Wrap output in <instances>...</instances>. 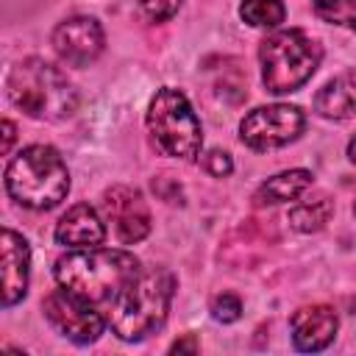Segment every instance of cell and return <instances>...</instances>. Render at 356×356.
<instances>
[{
	"mask_svg": "<svg viewBox=\"0 0 356 356\" xmlns=\"http://www.w3.org/2000/svg\"><path fill=\"white\" fill-rule=\"evenodd\" d=\"M14 136H17V128L11 120H3V156H8L11 145H14Z\"/></svg>",
	"mask_w": 356,
	"mask_h": 356,
	"instance_id": "7402d4cb",
	"label": "cell"
},
{
	"mask_svg": "<svg viewBox=\"0 0 356 356\" xmlns=\"http://www.w3.org/2000/svg\"><path fill=\"white\" fill-rule=\"evenodd\" d=\"M100 206H103V214L111 222V228L122 245L142 242L150 234V209H147L139 189L122 186V184L108 186L103 192Z\"/></svg>",
	"mask_w": 356,
	"mask_h": 356,
	"instance_id": "9c48e42d",
	"label": "cell"
},
{
	"mask_svg": "<svg viewBox=\"0 0 356 356\" xmlns=\"http://www.w3.org/2000/svg\"><path fill=\"white\" fill-rule=\"evenodd\" d=\"M200 164H203V170H206L209 175H214V178H225V175H231V170H234V161H231V156H228L225 150H209V153H203Z\"/></svg>",
	"mask_w": 356,
	"mask_h": 356,
	"instance_id": "44dd1931",
	"label": "cell"
},
{
	"mask_svg": "<svg viewBox=\"0 0 356 356\" xmlns=\"http://www.w3.org/2000/svg\"><path fill=\"white\" fill-rule=\"evenodd\" d=\"M312 8L323 22L356 31V0H314Z\"/></svg>",
	"mask_w": 356,
	"mask_h": 356,
	"instance_id": "ac0fdd59",
	"label": "cell"
},
{
	"mask_svg": "<svg viewBox=\"0 0 356 356\" xmlns=\"http://www.w3.org/2000/svg\"><path fill=\"white\" fill-rule=\"evenodd\" d=\"M139 259L128 250L117 248H72L64 253L53 275L58 286L70 289L72 295L89 300V303H111L136 275H139Z\"/></svg>",
	"mask_w": 356,
	"mask_h": 356,
	"instance_id": "6da1fadb",
	"label": "cell"
},
{
	"mask_svg": "<svg viewBox=\"0 0 356 356\" xmlns=\"http://www.w3.org/2000/svg\"><path fill=\"white\" fill-rule=\"evenodd\" d=\"M303 125H306V117L298 106H289V103L259 106L242 117L239 139L250 150H273L298 139Z\"/></svg>",
	"mask_w": 356,
	"mask_h": 356,
	"instance_id": "52a82bcc",
	"label": "cell"
},
{
	"mask_svg": "<svg viewBox=\"0 0 356 356\" xmlns=\"http://www.w3.org/2000/svg\"><path fill=\"white\" fill-rule=\"evenodd\" d=\"M42 309H44L47 323H50L61 337H67V339L75 342V345H92V342H97L100 334L106 331V317L95 309V303H89V300L72 295V292L64 289V286L53 289V292L44 298Z\"/></svg>",
	"mask_w": 356,
	"mask_h": 356,
	"instance_id": "ba28073f",
	"label": "cell"
},
{
	"mask_svg": "<svg viewBox=\"0 0 356 356\" xmlns=\"http://www.w3.org/2000/svg\"><path fill=\"white\" fill-rule=\"evenodd\" d=\"M314 111L325 120L356 117V72H342V75L331 78L314 95Z\"/></svg>",
	"mask_w": 356,
	"mask_h": 356,
	"instance_id": "5bb4252c",
	"label": "cell"
},
{
	"mask_svg": "<svg viewBox=\"0 0 356 356\" xmlns=\"http://www.w3.org/2000/svg\"><path fill=\"white\" fill-rule=\"evenodd\" d=\"M0 261H3L0 295H3V306L8 309L25 298L28 273H31V248L11 228H3V234H0Z\"/></svg>",
	"mask_w": 356,
	"mask_h": 356,
	"instance_id": "8fae6325",
	"label": "cell"
},
{
	"mask_svg": "<svg viewBox=\"0 0 356 356\" xmlns=\"http://www.w3.org/2000/svg\"><path fill=\"white\" fill-rule=\"evenodd\" d=\"M184 0H139L142 6V14L150 19V22H167L178 8H181Z\"/></svg>",
	"mask_w": 356,
	"mask_h": 356,
	"instance_id": "ffe728a7",
	"label": "cell"
},
{
	"mask_svg": "<svg viewBox=\"0 0 356 356\" xmlns=\"http://www.w3.org/2000/svg\"><path fill=\"white\" fill-rule=\"evenodd\" d=\"M320 58H323V50L306 31H298V28L278 31L267 36L259 47L261 81L273 95L298 92L317 72Z\"/></svg>",
	"mask_w": 356,
	"mask_h": 356,
	"instance_id": "5b68a950",
	"label": "cell"
},
{
	"mask_svg": "<svg viewBox=\"0 0 356 356\" xmlns=\"http://www.w3.org/2000/svg\"><path fill=\"white\" fill-rule=\"evenodd\" d=\"M211 317L220 320V323H234L242 317V303L236 295L231 292H222V295H214L211 298Z\"/></svg>",
	"mask_w": 356,
	"mask_h": 356,
	"instance_id": "d6986e66",
	"label": "cell"
},
{
	"mask_svg": "<svg viewBox=\"0 0 356 356\" xmlns=\"http://www.w3.org/2000/svg\"><path fill=\"white\" fill-rule=\"evenodd\" d=\"M6 192L25 209H56L70 192V170L50 145H28L6 164Z\"/></svg>",
	"mask_w": 356,
	"mask_h": 356,
	"instance_id": "277c9868",
	"label": "cell"
},
{
	"mask_svg": "<svg viewBox=\"0 0 356 356\" xmlns=\"http://www.w3.org/2000/svg\"><path fill=\"white\" fill-rule=\"evenodd\" d=\"M312 172L309 170H284L273 178H267L256 195H253V203L256 206H275V203H286V200H295L300 197L309 186H312Z\"/></svg>",
	"mask_w": 356,
	"mask_h": 356,
	"instance_id": "9a60e30c",
	"label": "cell"
},
{
	"mask_svg": "<svg viewBox=\"0 0 356 356\" xmlns=\"http://www.w3.org/2000/svg\"><path fill=\"white\" fill-rule=\"evenodd\" d=\"M106 47V33L95 17H70L53 31V50L70 67H89Z\"/></svg>",
	"mask_w": 356,
	"mask_h": 356,
	"instance_id": "30bf717a",
	"label": "cell"
},
{
	"mask_svg": "<svg viewBox=\"0 0 356 356\" xmlns=\"http://www.w3.org/2000/svg\"><path fill=\"white\" fill-rule=\"evenodd\" d=\"M348 159H350V161L356 164V136H353V139L348 142Z\"/></svg>",
	"mask_w": 356,
	"mask_h": 356,
	"instance_id": "cb8c5ba5",
	"label": "cell"
},
{
	"mask_svg": "<svg viewBox=\"0 0 356 356\" xmlns=\"http://www.w3.org/2000/svg\"><path fill=\"white\" fill-rule=\"evenodd\" d=\"M8 100L33 120H67L78 108V92L70 78L44 58H22L6 78Z\"/></svg>",
	"mask_w": 356,
	"mask_h": 356,
	"instance_id": "3957f363",
	"label": "cell"
},
{
	"mask_svg": "<svg viewBox=\"0 0 356 356\" xmlns=\"http://www.w3.org/2000/svg\"><path fill=\"white\" fill-rule=\"evenodd\" d=\"M337 328H339V317L325 303L300 306L289 320L292 342L303 353H317V350L328 348L334 342V337H337Z\"/></svg>",
	"mask_w": 356,
	"mask_h": 356,
	"instance_id": "7c38bea8",
	"label": "cell"
},
{
	"mask_svg": "<svg viewBox=\"0 0 356 356\" xmlns=\"http://www.w3.org/2000/svg\"><path fill=\"white\" fill-rule=\"evenodd\" d=\"M147 134L153 145L172 159L189 161L200 153L203 128L184 92L164 86L156 92L147 108Z\"/></svg>",
	"mask_w": 356,
	"mask_h": 356,
	"instance_id": "8992f818",
	"label": "cell"
},
{
	"mask_svg": "<svg viewBox=\"0 0 356 356\" xmlns=\"http://www.w3.org/2000/svg\"><path fill=\"white\" fill-rule=\"evenodd\" d=\"M197 348H200V345H197V339H195V337H192V334H189V337H184V339H178V342H172V345H170V350H172V353H181V350H192V353H195V350H197Z\"/></svg>",
	"mask_w": 356,
	"mask_h": 356,
	"instance_id": "603a6c76",
	"label": "cell"
},
{
	"mask_svg": "<svg viewBox=\"0 0 356 356\" xmlns=\"http://www.w3.org/2000/svg\"><path fill=\"white\" fill-rule=\"evenodd\" d=\"M53 236L64 248H97L106 239V225L89 203H78L61 214Z\"/></svg>",
	"mask_w": 356,
	"mask_h": 356,
	"instance_id": "4fadbf2b",
	"label": "cell"
},
{
	"mask_svg": "<svg viewBox=\"0 0 356 356\" xmlns=\"http://www.w3.org/2000/svg\"><path fill=\"white\" fill-rule=\"evenodd\" d=\"M239 17L253 28H278L286 17L284 0H242Z\"/></svg>",
	"mask_w": 356,
	"mask_h": 356,
	"instance_id": "e0dca14e",
	"label": "cell"
},
{
	"mask_svg": "<svg viewBox=\"0 0 356 356\" xmlns=\"http://www.w3.org/2000/svg\"><path fill=\"white\" fill-rule=\"evenodd\" d=\"M175 295V275L167 267H150L139 273L108 306V325L125 342H139L156 334L170 312Z\"/></svg>",
	"mask_w": 356,
	"mask_h": 356,
	"instance_id": "7a4b0ae2",
	"label": "cell"
},
{
	"mask_svg": "<svg viewBox=\"0 0 356 356\" xmlns=\"http://www.w3.org/2000/svg\"><path fill=\"white\" fill-rule=\"evenodd\" d=\"M331 214H334V200L328 195H314V197L292 206L289 214H286V220H289V225L295 231L312 234V231H320L331 220Z\"/></svg>",
	"mask_w": 356,
	"mask_h": 356,
	"instance_id": "2e32d148",
	"label": "cell"
}]
</instances>
